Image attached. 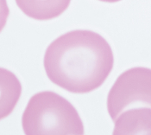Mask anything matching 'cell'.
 <instances>
[{
    "label": "cell",
    "mask_w": 151,
    "mask_h": 135,
    "mask_svg": "<svg viewBox=\"0 0 151 135\" xmlns=\"http://www.w3.org/2000/svg\"><path fill=\"white\" fill-rule=\"evenodd\" d=\"M23 13L35 20L47 21L60 17L69 7L71 0H15Z\"/></svg>",
    "instance_id": "5"
},
{
    "label": "cell",
    "mask_w": 151,
    "mask_h": 135,
    "mask_svg": "<svg viewBox=\"0 0 151 135\" xmlns=\"http://www.w3.org/2000/svg\"><path fill=\"white\" fill-rule=\"evenodd\" d=\"M106 105L113 121L129 108L151 107V68L135 67L123 72L109 91Z\"/></svg>",
    "instance_id": "3"
},
{
    "label": "cell",
    "mask_w": 151,
    "mask_h": 135,
    "mask_svg": "<svg viewBox=\"0 0 151 135\" xmlns=\"http://www.w3.org/2000/svg\"><path fill=\"white\" fill-rule=\"evenodd\" d=\"M99 1H101V2H105V3H117L121 0H99Z\"/></svg>",
    "instance_id": "8"
},
{
    "label": "cell",
    "mask_w": 151,
    "mask_h": 135,
    "mask_svg": "<svg viewBox=\"0 0 151 135\" xmlns=\"http://www.w3.org/2000/svg\"><path fill=\"white\" fill-rule=\"evenodd\" d=\"M10 15V9L7 4V0H0V32L6 25Z\"/></svg>",
    "instance_id": "7"
},
{
    "label": "cell",
    "mask_w": 151,
    "mask_h": 135,
    "mask_svg": "<svg viewBox=\"0 0 151 135\" xmlns=\"http://www.w3.org/2000/svg\"><path fill=\"white\" fill-rule=\"evenodd\" d=\"M112 134H151V107H134L121 112L114 120Z\"/></svg>",
    "instance_id": "4"
},
{
    "label": "cell",
    "mask_w": 151,
    "mask_h": 135,
    "mask_svg": "<svg viewBox=\"0 0 151 135\" xmlns=\"http://www.w3.org/2000/svg\"><path fill=\"white\" fill-rule=\"evenodd\" d=\"M22 90V84L17 75L9 69L0 68V120L13 112Z\"/></svg>",
    "instance_id": "6"
},
{
    "label": "cell",
    "mask_w": 151,
    "mask_h": 135,
    "mask_svg": "<svg viewBox=\"0 0 151 135\" xmlns=\"http://www.w3.org/2000/svg\"><path fill=\"white\" fill-rule=\"evenodd\" d=\"M22 126L27 135L85 134L76 108L54 91H42L29 99L22 116Z\"/></svg>",
    "instance_id": "2"
},
{
    "label": "cell",
    "mask_w": 151,
    "mask_h": 135,
    "mask_svg": "<svg viewBox=\"0 0 151 135\" xmlns=\"http://www.w3.org/2000/svg\"><path fill=\"white\" fill-rule=\"evenodd\" d=\"M114 65L109 43L89 30L63 34L47 46L43 66L48 79L73 94H87L103 85Z\"/></svg>",
    "instance_id": "1"
}]
</instances>
